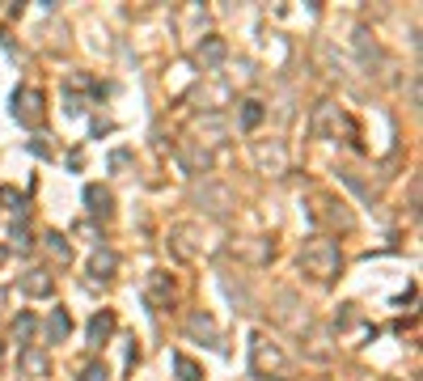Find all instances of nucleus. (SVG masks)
Wrapping results in <instances>:
<instances>
[{"label":"nucleus","mask_w":423,"mask_h":381,"mask_svg":"<svg viewBox=\"0 0 423 381\" xmlns=\"http://www.w3.org/2000/svg\"><path fill=\"white\" fill-rule=\"evenodd\" d=\"M47 242H51V250H55V254H59V259H68V246H64V238H55V233H51V238H47Z\"/></svg>","instance_id":"12"},{"label":"nucleus","mask_w":423,"mask_h":381,"mask_svg":"<svg viewBox=\"0 0 423 381\" xmlns=\"http://www.w3.org/2000/svg\"><path fill=\"white\" fill-rule=\"evenodd\" d=\"M110 267H114V254H97L93 259V271H110Z\"/></svg>","instance_id":"10"},{"label":"nucleus","mask_w":423,"mask_h":381,"mask_svg":"<svg viewBox=\"0 0 423 381\" xmlns=\"http://www.w3.org/2000/svg\"><path fill=\"white\" fill-rule=\"evenodd\" d=\"M68 327H72V322H68V314H64V310H59V314H55V318H51V344H59V339H64V335H68Z\"/></svg>","instance_id":"6"},{"label":"nucleus","mask_w":423,"mask_h":381,"mask_svg":"<svg viewBox=\"0 0 423 381\" xmlns=\"http://www.w3.org/2000/svg\"><path fill=\"white\" fill-rule=\"evenodd\" d=\"M110 331H114V318H110V314H97V318L89 322V339H93V344H102Z\"/></svg>","instance_id":"3"},{"label":"nucleus","mask_w":423,"mask_h":381,"mask_svg":"<svg viewBox=\"0 0 423 381\" xmlns=\"http://www.w3.org/2000/svg\"><path fill=\"white\" fill-rule=\"evenodd\" d=\"M203 55H208V64H216V59L225 55V47H220V42H208V51H203Z\"/></svg>","instance_id":"11"},{"label":"nucleus","mask_w":423,"mask_h":381,"mask_svg":"<svg viewBox=\"0 0 423 381\" xmlns=\"http://www.w3.org/2000/svg\"><path fill=\"white\" fill-rule=\"evenodd\" d=\"M305 267L314 271V276H322V280H330L335 276V267H339V250H335V242H314V246H305Z\"/></svg>","instance_id":"1"},{"label":"nucleus","mask_w":423,"mask_h":381,"mask_svg":"<svg viewBox=\"0 0 423 381\" xmlns=\"http://www.w3.org/2000/svg\"><path fill=\"white\" fill-rule=\"evenodd\" d=\"M85 381H106V369H102V365H93V369L85 373Z\"/></svg>","instance_id":"13"},{"label":"nucleus","mask_w":423,"mask_h":381,"mask_svg":"<svg viewBox=\"0 0 423 381\" xmlns=\"http://www.w3.org/2000/svg\"><path fill=\"white\" fill-rule=\"evenodd\" d=\"M85 199H89V208H93V212H106V208H110V195H106L102 187H89V191H85Z\"/></svg>","instance_id":"4"},{"label":"nucleus","mask_w":423,"mask_h":381,"mask_svg":"<svg viewBox=\"0 0 423 381\" xmlns=\"http://www.w3.org/2000/svg\"><path fill=\"white\" fill-rule=\"evenodd\" d=\"M25 293H38V297H47V293H51V280H42V271H30V280H25Z\"/></svg>","instance_id":"5"},{"label":"nucleus","mask_w":423,"mask_h":381,"mask_svg":"<svg viewBox=\"0 0 423 381\" xmlns=\"http://www.w3.org/2000/svg\"><path fill=\"white\" fill-rule=\"evenodd\" d=\"M174 365H178V373H182V381H199V369L186 361V356H174Z\"/></svg>","instance_id":"7"},{"label":"nucleus","mask_w":423,"mask_h":381,"mask_svg":"<svg viewBox=\"0 0 423 381\" xmlns=\"http://www.w3.org/2000/svg\"><path fill=\"white\" fill-rule=\"evenodd\" d=\"M30 331H34V314H21V318H17V327H13V335H17V339H25Z\"/></svg>","instance_id":"8"},{"label":"nucleus","mask_w":423,"mask_h":381,"mask_svg":"<svg viewBox=\"0 0 423 381\" xmlns=\"http://www.w3.org/2000/svg\"><path fill=\"white\" fill-rule=\"evenodd\" d=\"M263 119V110H258V102H246V127H254Z\"/></svg>","instance_id":"9"},{"label":"nucleus","mask_w":423,"mask_h":381,"mask_svg":"<svg viewBox=\"0 0 423 381\" xmlns=\"http://www.w3.org/2000/svg\"><path fill=\"white\" fill-rule=\"evenodd\" d=\"M254 365H258V369H275L280 377H288V365H284V356H280L275 348L267 352V344H263V339L254 344Z\"/></svg>","instance_id":"2"}]
</instances>
